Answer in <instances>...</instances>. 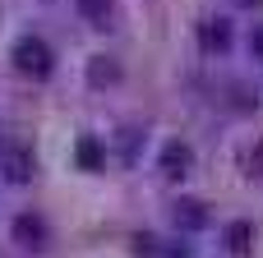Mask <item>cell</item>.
<instances>
[{"mask_svg":"<svg viewBox=\"0 0 263 258\" xmlns=\"http://www.w3.org/2000/svg\"><path fill=\"white\" fill-rule=\"evenodd\" d=\"M88 83H92V88L120 83V60H116V55H92V60H88Z\"/></svg>","mask_w":263,"mask_h":258,"instance_id":"obj_9","label":"cell"},{"mask_svg":"<svg viewBox=\"0 0 263 258\" xmlns=\"http://www.w3.org/2000/svg\"><path fill=\"white\" fill-rule=\"evenodd\" d=\"M245 51H250V60H259V65H263V23H250V32H245Z\"/></svg>","mask_w":263,"mask_h":258,"instance_id":"obj_12","label":"cell"},{"mask_svg":"<svg viewBox=\"0 0 263 258\" xmlns=\"http://www.w3.org/2000/svg\"><path fill=\"white\" fill-rule=\"evenodd\" d=\"M42 5H51V0H42Z\"/></svg>","mask_w":263,"mask_h":258,"instance_id":"obj_16","label":"cell"},{"mask_svg":"<svg viewBox=\"0 0 263 258\" xmlns=\"http://www.w3.org/2000/svg\"><path fill=\"white\" fill-rule=\"evenodd\" d=\"M74 9H79V18L88 28H106L111 14H116V0H74Z\"/></svg>","mask_w":263,"mask_h":258,"instance_id":"obj_10","label":"cell"},{"mask_svg":"<svg viewBox=\"0 0 263 258\" xmlns=\"http://www.w3.org/2000/svg\"><path fill=\"white\" fill-rule=\"evenodd\" d=\"M74 157H79L83 171H102V166H106V143H102L97 134H83V138L74 143Z\"/></svg>","mask_w":263,"mask_h":258,"instance_id":"obj_8","label":"cell"},{"mask_svg":"<svg viewBox=\"0 0 263 258\" xmlns=\"http://www.w3.org/2000/svg\"><path fill=\"white\" fill-rule=\"evenodd\" d=\"M194 171V148L185 138H166L162 152H157V175L162 180H185Z\"/></svg>","mask_w":263,"mask_h":258,"instance_id":"obj_4","label":"cell"},{"mask_svg":"<svg viewBox=\"0 0 263 258\" xmlns=\"http://www.w3.org/2000/svg\"><path fill=\"white\" fill-rule=\"evenodd\" d=\"M9 240L23 249V254H46L51 249V222L37 212V208H23L9 217Z\"/></svg>","mask_w":263,"mask_h":258,"instance_id":"obj_2","label":"cell"},{"mask_svg":"<svg viewBox=\"0 0 263 258\" xmlns=\"http://www.w3.org/2000/svg\"><path fill=\"white\" fill-rule=\"evenodd\" d=\"M9 60H14V69H18L23 78H32V83H46V78L55 74V51H51V42H46L42 32H23V37L14 42Z\"/></svg>","mask_w":263,"mask_h":258,"instance_id":"obj_1","label":"cell"},{"mask_svg":"<svg viewBox=\"0 0 263 258\" xmlns=\"http://www.w3.org/2000/svg\"><path fill=\"white\" fill-rule=\"evenodd\" d=\"M231 111H259V92L250 88V83H231Z\"/></svg>","mask_w":263,"mask_h":258,"instance_id":"obj_11","label":"cell"},{"mask_svg":"<svg viewBox=\"0 0 263 258\" xmlns=\"http://www.w3.org/2000/svg\"><path fill=\"white\" fill-rule=\"evenodd\" d=\"M250 175H254V180H263V138L254 143V152H250Z\"/></svg>","mask_w":263,"mask_h":258,"instance_id":"obj_13","label":"cell"},{"mask_svg":"<svg viewBox=\"0 0 263 258\" xmlns=\"http://www.w3.org/2000/svg\"><path fill=\"white\" fill-rule=\"evenodd\" d=\"M254 240H259V231H254L250 217H231L222 226V249L231 258H254Z\"/></svg>","mask_w":263,"mask_h":258,"instance_id":"obj_5","label":"cell"},{"mask_svg":"<svg viewBox=\"0 0 263 258\" xmlns=\"http://www.w3.org/2000/svg\"><path fill=\"white\" fill-rule=\"evenodd\" d=\"M231 46H236V28H231V18H227V14L208 18V23H203V51H208V55H227Z\"/></svg>","mask_w":263,"mask_h":258,"instance_id":"obj_7","label":"cell"},{"mask_svg":"<svg viewBox=\"0 0 263 258\" xmlns=\"http://www.w3.org/2000/svg\"><path fill=\"white\" fill-rule=\"evenodd\" d=\"M236 5H240V9H254V5H263V0H236Z\"/></svg>","mask_w":263,"mask_h":258,"instance_id":"obj_14","label":"cell"},{"mask_svg":"<svg viewBox=\"0 0 263 258\" xmlns=\"http://www.w3.org/2000/svg\"><path fill=\"white\" fill-rule=\"evenodd\" d=\"M0 148H5V129H0Z\"/></svg>","mask_w":263,"mask_h":258,"instance_id":"obj_15","label":"cell"},{"mask_svg":"<svg viewBox=\"0 0 263 258\" xmlns=\"http://www.w3.org/2000/svg\"><path fill=\"white\" fill-rule=\"evenodd\" d=\"M208 203H199V199H176L171 203V226L180 231V235H199V231H208Z\"/></svg>","mask_w":263,"mask_h":258,"instance_id":"obj_6","label":"cell"},{"mask_svg":"<svg viewBox=\"0 0 263 258\" xmlns=\"http://www.w3.org/2000/svg\"><path fill=\"white\" fill-rule=\"evenodd\" d=\"M0 175H5V185H32V175H37L32 148L28 143H5L0 148Z\"/></svg>","mask_w":263,"mask_h":258,"instance_id":"obj_3","label":"cell"}]
</instances>
